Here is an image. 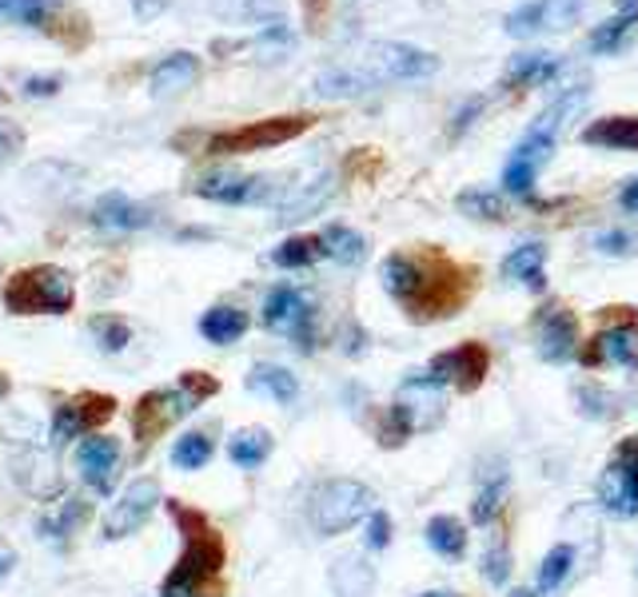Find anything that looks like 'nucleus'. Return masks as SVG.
<instances>
[{"instance_id":"nucleus-33","label":"nucleus","mask_w":638,"mask_h":597,"mask_svg":"<svg viewBox=\"0 0 638 597\" xmlns=\"http://www.w3.org/2000/svg\"><path fill=\"white\" fill-rule=\"evenodd\" d=\"M428 541H431V550L443 554V558H463V554H468V530H463V521L451 518V514H439V518L428 521Z\"/></svg>"},{"instance_id":"nucleus-15","label":"nucleus","mask_w":638,"mask_h":597,"mask_svg":"<svg viewBox=\"0 0 638 597\" xmlns=\"http://www.w3.org/2000/svg\"><path fill=\"white\" fill-rule=\"evenodd\" d=\"M77 462H80V475H85V482L92 486L96 494H112L116 478H120V466H125V455H120L116 438L92 435V438H85V442H80Z\"/></svg>"},{"instance_id":"nucleus-46","label":"nucleus","mask_w":638,"mask_h":597,"mask_svg":"<svg viewBox=\"0 0 638 597\" xmlns=\"http://www.w3.org/2000/svg\"><path fill=\"white\" fill-rule=\"evenodd\" d=\"M57 9V0H12L9 12L20 20V24H32V29H45L48 17Z\"/></svg>"},{"instance_id":"nucleus-17","label":"nucleus","mask_w":638,"mask_h":597,"mask_svg":"<svg viewBox=\"0 0 638 597\" xmlns=\"http://www.w3.org/2000/svg\"><path fill=\"white\" fill-rule=\"evenodd\" d=\"M534 331H539V355L547 362H567L575 359V347H579V322L567 307L551 304L539 311L534 319Z\"/></svg>"},{"instance_id":"nucleus-36","label":"nucleus","mask_w":638,"mask_h":597,"mask_svg":"<svg viewBox=\"0 0 638 597\" xmlns=\"http://www.w3.org/2000/svg\"><path fill=\"white\" fill-rule=\"evenodd\" d=\"M599 503H602V510L619 514V518H635V514H638V490H630V486L607 466V475L599 478Z\"/></svg>"},{"instance_id":"nucleus-8","label":"nucleus","mask_w":638,"mask_h":597,"mask_svg":"<svg viewBox=\"0 0 638 597\" xmlns=\"http://www.w3.org/2000/svg\"><path fill=\"white\" fill-rule=\"evenodd\" d=\"M395 415L408 422V430L415 435V430H431L439 427V418H443V410H448V395H443V382L435 379V375H411V379H403L400 395H395Z\"/></svg>"},{"instance_id":"nucleus-25","label":"nucleus","mask_w":638,"mask_h":597,"mask_svg":"<svg viewBox=\"0 0 638 597\" xmlns=\"http://www.w3.org/2000/svg\"><path fill=\"white\" fill-rule=\"evenodd\" d=\"M543 263H547V247L543 243H523V247H514L511 256L503 259V276L519 279V283H527L531 291H543L547 287Z\"/></svg>"},{"instance_id":"nucleus-11","label":"nucleus","mask_w":638,"mask_h":597,"mask_svg":"<svg viewBox=\"0 0 638 597\" xmlns=\"http://www.w3.org/2000/svg\"><path fill=\"white\" fill-rule=\"evenodd\" d=\"M264 322L272 331H284L296 339L300 351H312L315 347V331H312V307L296 287H276V291L264 299Z\"/></svg>"},{"instance_id":"nucleus-59","label":"nucleus","mask_w":638,"mask_h":597,"mask_svg":"<svg viewBox=\"0 0 638 597\" xmlns=\"http://www.w3.org/2000/svg\"><path fill=\"white\" fill-rule=\"evenodd\" d=\"M420 597H459V594H451V589H431V594H420Z\"/></svg>"},{"instance_id":"nucleus-30","label":"nucleus","mask_w":638,"mask_h":597,"mask_svg":"<svg viewBox=\"0 0 638 597\" xmlns=\"http://www.w3.org/2000/svg\"><path fill=\"white\" fill-rule=\"evenodd\" d=\"M320 243H324V256L340 259L343 267H360L363 259H367V239H363L360 231L343 228V223H332V228L320 236Z\"/></svg>"},{"instance_id":"nucleus-9","label":"nucleus","mask_w":638,"mask_h":597,"mask_svg":"<svg viewBox=\"0 0 638 597\" xmlns=\"http://www.w3.org/2000/svg\"><path fill=\"white\" fill-rule=\"evenodd\" d=\"M582 12V0H527L514 12H507L503 29L507 37H539V32H562L571 29Z\"/></svg>"},{"instance_id":"nucleus-31","label":"nucleus","mask_w":638,"mask_h":597,"mask_svg":"<svg viewBox=\"0 0 638 597\" xmlns=\"http://www.w3.org/2000/svg\"><path fill=\"white\" fill-rule=\"evenodd\" d=\"M375 80L367 72H352V68H332V72H320L315 77V92L324 100H352V96H363Z\"/></svg>"},{"instance_id":"nucleus-4","label":"nucleus","mask_w":638,"mask_h":597,"mask_svg":"<svg viewBox=\"0 0 638 597\" xmlns=\"http://www.w3.org/2000/svg\"><path fill=\"white\" fill-rule=\"evenodd\" d=\"M372 503H375V494L363 482H355V478H332V482L320 486L312 498L315 534L335 538V534L352 530L355 521H363L372 514Z\"/></svg>"},{"instance_id":"nucleus-60","label":"nucleus","mask_w":638,"mask_h":597,"mask_svg":"<svg viewBox=\"0 0 638 597\" xmlns=\"http://www.w3.org/2000/svg\"><path fill=\"white\" fill-rule=\"evenodd\" d=\"M511 597H539V594H534V589H514Z\"/></svg>"},{"instance_id":"nucleus-6","label":"nucleus","mask_w":638,"mask_h":597,"mask_svg":"<svg viewBox=\"0 0 638 597\" xmlns=\"http://www.w3.org/2000/svg\"><path fill=\"white\" fill-rule=\"evenodd\" d=\"M196 402L184 395L180 387H160V390H148V395L136 398L132 407V438H136V450H148L156 446L164 435H168L184 415H192Z\"/></svg>"},{"instance_id":"nucleus-10","label":"nucleus","mask_w":638,"mask_h":597,"mask_svg":"<svg viewBox=\"0 0 638 597\" xmlns=\"http://www.w3.org/2000/svg\"><path fill=\"white\" fill-rule=\"evenodd\" d=\"M112 415H116V398L112 395H100V390L72 395L68 402H60L57 415H52V438H57V442L80 438L85 430H100Z\"/></svg>"},{"instance_id":"nucleus-48","label":"nucleus","mask_w":638,"mask_h":597,"mask_svg":"<svg viewBox=\"0 0 638 597\" xmlns=\"http://www.w3.org/2000/svg\"><path fill=\"white\" fill-rule=\"evenodd\" d=\"M595 247H599L602 256H630L638 247V239L630 231H602V236H595Z\"/></svg>"},{"instance_id":"nucleus-27","label":"nucleus","mask_w":638,"mask_h":597,"mask_svg":"<svg viewBox=\"0 0 638 597\" xmlns=\"http://www.w3.org/2000/svg\"><path fill=\"white\" fill-rule=\"evenodd\" d=\"M244 331H248V315L239 311V307H228V304L212 307V311L200 319V335L208 342H219V347L236 342Z\"/></svg>"},{"instance_id":"nucleus-23","label":"nucleus","mask_w":638,"mask_h":597,"mask_svg":"<svg viewBox=\"0 0 638 597\" xmlns=\"http://www.w3.org/2000/svg\"><path fill=\"white\" fill-rule=\"evenodd\" d=\"M559 72V57L554 52H523L514 57L503 72V88H539Z\"/></svg>"},{"instance_id":"nucleus-40","label":"nucleus","mask_w":638,"mask_h":597,"mask_svg":"<svg viewBox=\"0 0 638 597\" xmlns=\"http://www.w3.org/2000/svg\"><path fill=\"white\" fill-rule=\"evenodd\" d=\"M571 566H575V550H571V546H554V550L543 558V566H539V589H534V594L547 597L554 586H562V578L571 574Z\"/></svg>"},{"instance_id":"nucleus-42","label":"nucleus","mask_w":638,"mask_h":597,"mask_svg":"<svg viewBox=\"0 0 638 597\" xmlns=\"http://www.w3.org/2000/svg\"><path fill=\"white\" fill-rule=\"evenodd\" d=\"M256 52L264 60H276V57H284V52H292V32H287L284 20L264 24V32H259V40H256Z\"/></svg>"},{"instance_id":"nucleus-3","label":"nucleus","mask_w":638,"mask_h":597,"mask_svg":"<svg viewBox=\"0 0 638 597\" xmlns=\"http://www.w3.org/2000/svg\"><path fill=\"white\" fill-rule=\"evenodd\" d=\"M468 287V276L451 259H443L439 251H428V256H420V291H415L408 311L415 319H448V315H455L463 307Z\"/></svg>"},{"instance_id":"nucleus-22","label":"nucleus","mask_w":638,"mask_h":597,"mask_svg":"<svg viewBox=\"0 0 638 597\" xmlns=\"http://www.w3.org/2000/svg\"><path fill=\"white\" fill-rule=\"evenodd\" d=\"M335 597H372L375 594V566L360 554H347L332 566Z\"/></svg>"},{"instance_id":"nucleus-1","label":"nucleus","mask_w":638,"mask_h":597,"mask_svg":"<svg viewBox=\"0 0 638 597\" xmlns=\"http://www.w3.org/2000/svg\"><path fill=\"white\" fill-rule=\"evenodd\" d=\"M164 506H168L171 521L184 534V554L168 569V578L160 581V597H219L224 594L219 574H224V561H228L219 530L200 510H192L176 498Z\"/></svg>"},{"instance_id":"nucleus-57","label":"nucleus","mask_w":638,"mask_h":597,"mask_svg":"<svg viewBox=\"0 0 638 597\" xmlns=\"http://www.w3.org/2000/svg\"><path fill=\"white\" fill-rule=\"evenodd\" d=\"M248 9L256 12V17H272V12L279 9V0H248Z\"/></svg>"},{"instance_id":"nucleus-18","label":"nucleus","mask_w":638,"mask_h":597,"mask_svg":"<svg viewBox=\"0 0 638 597\" xmlns=\"http://www.w3.org/2000/svg\"><path fill=\"white\" fill-rule=\"evenodd\" d=\"M554 143L539 140V136H523L519 140V148L511 152V160H507L503 168V183L511 196H527V191L534 188V176H539V168H543L547 160H551Z\"/></svg>"},{"instance_id":"nucleus-16","label":"nucleus","mask_w":638,"mask_h":597,"mask_svg":"<svg viewBox=\"0 0 638 597\" xmlns=\"http://www.w3.org/2000/svg\"><path fill=\"white\" fill-rule=\"evenodd\" d=\"M587 367H599V362H615V367H638V319L627 307L622 322L607 327L602 335H595V342L582 351Z\"/></svg>"},{"instance_id":"nucleus-26","label":"nucleus","mask_w":638,"mask_h":597,"mask_svg":"<svg viewBox=\"0 0 638 597\" xmlns=\"http://www.w3.org/2000/svg\"><path fill=\"white\" fill-rule=\"evenodd\" d=\"M383 287L391 299H400L411 307L415 291H420V256H387L383 259Z\"/></svg>"},{"instance_id":"nucleus-47","label":"nucleus","mask_w":638,"mask_h":597,"mask_svg":"<svg viewBox=\"0 0 638 597\" xmlns=\"http://www.w3.org/2000/svg\"><path fill=\"white\" fill-rule=\"evenodd\" d=\"M180 390L196 402V407H200V402H208V398L219 390V379H212V375H204V370H184Z\"/></svg>"},{"instance_id":"nucleus-43","label":"nucleus","mask_w":638,"mask_h":597,"mask_svg":"<svg viewBox=\"0 0 638 597\" xmlns=\"http://www.w3.org/2000/svg\"><path fill=\"white\" fill-rule=\"evenodd\" d=\"M610 470H615L630 490H638V435L622 438L619 450H615V458H610Z\"/></svg>"},{"instance_id":"nucleus-13","label":"nucleus","mask_w":638,"mask_h":597,"mask_svg":"<svg viewBox=\"0 0 638 597\" xmlns=\"http://www.w3.org/2000/svg\"><path fill=\"white\" fill-rule=\"evenodd\" d=\"M487 367H491V355H487L483 342H459L455 351H443L431 359L428 375H435L443 387L455 382V390L471 395V390H479V382L487 379Z\"/></svg>"},{"instance_id":"nucleus-34","label":"nucleus","mask_w":638,"mask_h":597,"mask_svg":"<svg viewBox=\"0 0 638 597\" xmlns=\"http://www.w3.org/2000/svg\"><path fill=\"white\" fill-rule=\"evenodd\" d=\"M252 390H264V395H272L276 402H296L300 395V382L292 370L276 367V362H259L256 370H252Z\"/></svg>"},{"instance_id":"nucleus-20","label":"nucleus","mask_w":638,"mask_h":597,"mask_svg":"<svg viewBox=\"0 0 638 597\" xmlns=\"http://www.w3.org/2000/svg\"><path fill=\"white\" fill-rule=\"evenodd\" d=\"M200 80V57L196 52H171L153 68V96H176Z\"/></svg>"},{"instance_id":"nucleus-7","label":"nucleus","mask_w":638,"mask_h":597,"mask_svg":"<svg viewBox=\"0 0 638 597\" xmlns=\"http://www.w3.org/2000/svg\"><path fill=\"white\" fill-rule=\"evenodd\" d=\"M367 68H372V80H428L439 72V57L428 48L380 40L367 48Z\"/></svg>"},{"instance_id":"nucleus-55","label":"nucleus","mask_w":638,"mask_h":597,"mask_svg":"<svg viewBox=\"0 0 638 597\" xmlns=\"http://www.w3.org/2000/svg\"><path fill=\"white\" fill-rule=\"evenodd\" d=\"M619 203L630 211V216H638V180H630L627 188H622V196H619Z\"/></svg>"},{"instance_id":"nucleus-61","label":"nucleus","mask_w":638,"mask_h":597,"mask_svg":"<svg viewBox=\"0 0 638 597\" xmlns=\"http://www.w3.org/2000/svg\"><path fill=\"white\" fill-rule=\"evenodd\" d=\"M9 4H12V0H0V12H9Z\"/></svg>"},{"instance_id":"nucleus-12","label":"nucleus","mask_w":638,"mask_h":597,"mask_svg":"<svg viewBox=\"0 0 638 597\" xmlns=\"http://www.w3.org/2000/svg\"><path fill=\"white\" fill-rule=\"evenodd\" d=\"M156 503H160V482H156V478H136V482L128 486L120 498H116L112 510H108L105 538L116 541V538H128V534H136L144 521H148V514L156 510Z\"/></svg>"},{"instance_id":"nucleus-54","label":"nucleus","mask_w":638,"mask_h":597,"mask_svg":"<svg viewBox=\"0 0 638 597\" xmlns=\"http://www.w3.org/2000/svg\"><path fill=\"white\" fill-rule=\"evenodd\" d=\"M168 4H171V0H132V12L140 20H156V17H164V12H168Z\"/></svg>"},{"instance_id":"nucleus-39","label":"nucleus","mask_w":638,"mask_h":597,"mask_svg":"<svg viewBox=\"0 0 638 597\" xmlns=\"http://www.w3.org/2000/svg\"><path fill=\"white\" fill-rule=\"evenodd\" d=\"M208 458H212V438L204 430H188L171 446V462L180 466V470H200V466H208Z\"/></svg>"},{"instance_id":"nucleus-50","label":"nucleus","mask_w":638,"mask_h":597,"mask_svg":"<svg viewBox=\"0 0 638 597\" xmlns=\"http://www.w3.org/2000/svg\"><path fill=\"white\" fill-rule=\"evenodd\" d=\"M579 402H587L582 410H587L591 418H610V415H615V407H610V402H615V395H607V390H599V387H582Z\"/></svg>"},{"instance_id":"nucleus-53","label":"nucleus","mask_w":638,"mask_h":597,"mask_svg":"<svg viewBox=\"0 0 638 597\" xmlns=\"http://www.w3.org/2000/svg\"><path fill=\"white\" fill-rule=\"evenodd\" d=\"M479 112H483V100H479V96H475V100H468V105H463V108H459V112H455V123H451V136H463V132H468L471 123H475V116H479Z\"/></svg>"},{"instance_id":"nucleus-14","label":"nucleus","mask_w":638,"mask_h":597,"mask_svg":"<svg viewBox=\"0 0 638 597\" xmlns=\"http://www.w3.org/2000/svg\"><path fill=\"white\" fill-rule=\"evenodd\" d=\"M276 191L272 176H239V171H212L196 183V196L212 199V203H228V208H239V203H264L267 196Z\"/></svg>"},{"instance_id":"nucleus-52","label":"nucleus","mask_w":638,"mask_h":597,"mask_svg":"<svg viewBox=\"0 0 638 597\" xmlns=\"http://www.w3.org/2000/svg\"><path fill=\"white\" fill-rule=\"evenodd\" d=\"M60 84H65V77H29V80H24V96H32V100H45V96H57Z\"/></svg>"},{"instance_id":"nucleus-29","label":"nucleus","mask_w":638,"mask_h":597,"mask_svg":"<svg viewBox=\"0 0 638 597\" xmlns=\"http://www.w3.org/2000/svg\"><path fill=\"white\" fill-rule=\"evenodd\" d=\"M332 191H335V183H332V176H320L315 183H307V188H300L296 196L287 199L284 208H279V223H296V219H307V216H315V211L324 208L327 199H332Z\"/></svg>"},{"instance_id":"nucleus-45","label":"nucleus","mask_w":638,"mask_h":597,"mask_svg":"<svg viewBox=\"0 0 638 597\" xmlns=\"http://www.w3.org/2000/svg\"><path fill=\"white\" fill-rule=\"evenodd\" d=\"M635 29L630 20H622V17H615L610 24H599V29L591 32V48L595 52H619L622 48V40H627V32Z\"/></svg>"},{"instance_id":"nucleus-51","label":"nucleus","mask_w":638,"mask_h":597,"mask_svg":"<svg viewBox=\"0 0 638 597\" xmlns=\"http://www.w3.org/2000/svg\"><path fill=\"white\" fill-rule=\"evenodd\" d=\"M387 541H391V518L383 510H372L367 514V546H372V550H383Z\"/></svg>"},{"instance_id":"nucleus-37","label":"nucleus","mask_w":638,"mask_h":597,"mask_svg":"<svg viewBox=\"0 0 638 597\" xmlns=\"http://www.w3.org/2000/svg\"><path fill=\"white\" fill-rule=\"evenodd\" d=\"M459 211L471 219H487V223H499V219H507V203L499 191H487V188H468L459 191Z\"/></svg>"},{"instance_id":"nucleus-24","label":"nucleus","mask_w":638,"mask_h":597,"mask_svg":"<svg viewBox=\"0 0 638 597\" xmlns=\"http://www.w3.org/2000/svg\"><path fill=\"white\" fill-rule=\"evenodd\" d=\"M587 105V88H571V92H562L559 100H554L551 108H547L539 120L527 128V136H539V140H547V143H554L559 140V132L567 128V120H575V112Z\"/></svg>"},{"instance_id":"nucleus-56","label":"nucleus","mask_w":638,"mask_h":597,"mask_svg":"<svg viewBox=\"0 0 638 597\" xmlns=\"http://www.w3.org/2000/svg\"><path fill=\"white\" fill-rule=\"evenodd\" d=\"M615 9H619V17H622V20L638 24V0H615Z\"/></svg>"},{"instance_id":"nucleus-49","label":"nucleus","mask_w":638,"mask_h":597,"mask_svg":"<svg viewBox=\"0 0 638 597\" xmlns=\"http://www.w3.org/2000/svg\"><path fill=\"white\" fill-rule=\"evenodd\" d=\"M20 148H24V132H20L12 120H4V116H0V168H4L9 160H17Z\"/></svg>"},{"instance_id":"nucleus-35","label":"nucleus","mask_w":638,"mask_h":597,"mask_svg":"<svg viewBox=\"0 0 638 597\" xmlns=\"http://www.w3.org/2000/svg\"><path fill=\"white\" fill-rule=\"evenodd\" d=\"M320 256H324L320 236H292L272 251V263L284 267V271H300V267H312Z\"/></svg>"},{"instance_id":"nucleus-19","label":"nucleus","mask_w":638,"mask_h":597,"mask_svg":"<svg viewBox=\"0 0 638 597\" xmlns=\"http://www.w3.org/2000/svg\"><path fill=\"white\" fill-rule=\"evenodd\" d=\"M92 223L105 231H140L153 223V211L136 203V199H128L125 191H108V196L96 199Z\"/></svg>"},{"instance_id":"nucleus-38","label":"nucleus","mask_w":638,"mask_h":597,"mask_svg":"<svg viewBox=\"0 0 638 597\" xmlns=\"http://www.w3.org/2000/svg\"><path fill=\"white\" fill-rule=\"evenodd\" d=\"M503 494H507V470H495V475L479 486V498L471 503V518H475L479 526H491L495 514L503 510Z\"/></svg>"},{"instance_id":"nucleus-21","label":"nucleus","mask_w":638,"mask_h":597,"mask_svg":"<svg viewBox=\"0 0 638 597\" xmlns=\"http://www.w3.org/2000/svg\"><path fill=\"white\" fill-rule=\"evenodd\" d=\"M582 143L591 148H615V152H638V116H607V120H595Z\"/></svg>"},{"instance_id":"nucleus-5","label":"nucleus","mask_w":638,"mask_h":597,"mask_svg":"<svg viewBox=\"0 0 638 597\" xmlns=\"http://www.w3.org/2000/svg\"><path fill=\"white\" fill-rule=\"evenodd\" d=\"M312 116H267V120H252L244 128H228L208 140L204 152L212 156H244V152H267L279 143H292L312 128Z\"/></svg>"},{"instance_id":"nucleus-62","label":"nucleus","mask_w":638,"mask_h":597,"mask_svg":"<svg viewBox=\"0 0 638 597\" xmlns=\"http://www.w3.org/2000/svg\"><path fill=\"white\" fill-rule=\"evenodd\" d=\"M4 390H9V382H4V379H0V395H4Z\"/></svg>"},{"instance_id":"nucleus-32","label":"nucleus","mask_w":638,"mask_h":597,"mask_svg":"<svg viewBox=\"0 0 638 597\" xmlns=\"http://www.w3.org/2000/svg\"><path fill=\"white\" fill-rule=\"evenodd\" d=\"M228 455L236 466L252 470V466H264L267 455H272V435L264 427H248V430H236L228 442Z\"/></svg>"},{"instance_id":"nucleus-58","label":"nucleus","mask_w":638,"mask_h":597,"mask_svg":"<svg viewBox=\"0 0 638 597\" xmlns=\"http://www.w3.org/2000/svg\"><path fill=\"white\" fill-rule=\"evenodd\" d=\"M12 566H17V558H12V550H9V546H0V578H9V574H12Z\"/></svg>"},{"instance_id":"nucleus-2","label":"nucleus","mask_w":638,"mask_h":597,"mask_svg":"<svg viewBox=\"0 0 638 597\" xmlns=\"http://www.w3.org/2000/svg\"><path fill=\"white\" fill-rule=\"evenodd\" d=\"M4 307L12 315H68L77 304V283L65 267L37 263L24 267L4 283Z\"/></svg>"},{"instance_id":"nucleus-28","label":"nucleus","mask_w":638,"mask_h":597,"mask_svg":"<svg viewBox=\"0 0 638 597\" xmlns=\"http://www.w3.org/2000/svg\"><path fill=\"white\" fill-rule=\"evenodd\" d=\"M88 514H92V506H88L85 498H65V503H60L57 510L40 518V534H45V538L65 541V538H72V534H77L80 526H85Z\"/></svg>"},{"instance_id":"nucleus-44","label":"nucleus","mask_w":638,"mask_h":597,"mask_svg":"<svg viewBox=\"0 0 638 597\" xmlns=\"http://www.w3.org/2000/svg\"><path fill=\"white\" fill-rule=\"evenodd\" d=\"M483 574L491 586H503V581L511 578V546H507V538L491 541V550H487L483 558Z\"/></svg>"},{"instance_id":"nucleus-41","label":"nucleus","mask_w":638,"mask_h":597,"mask_svg":"<svg viewBox=\"0 0 638 597\" xmlns=\"http://www.w3.org/2000/svg\"><path fill=\"white\" fill-rule=\"evenodd\" d=\"M92 335L108 355H116V351H125V347H128V339H132V327H128L125 319H116V315H96Z\"/></svg>"}]
</instances>
